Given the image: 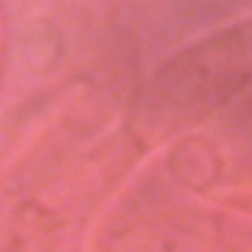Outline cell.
<instances>
[{
    "label": "cell",
    "mask_w": 252,
    "mask_h": 252,
    "mask_svg": "<svg viewBox=\"0 0 252 252\" xmlns=\"http://www.w3.org/2000/svg\"><path fill=\"white\" fill-rule=\"evenodd\" d=\"M252 81V22L228 30L163 69L152 93L167 112H199Z\"/></svg>",
    "instance_id": "obj_1"
}]
</instances>
